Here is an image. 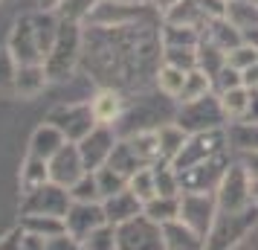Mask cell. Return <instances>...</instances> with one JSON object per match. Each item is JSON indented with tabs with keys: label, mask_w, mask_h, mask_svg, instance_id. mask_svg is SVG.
<instances>
[{
	"label": "cell",
	"mask_w": 258,
	"mask_h": 250,
	"mask_svg": "<svg viewBox=\"0 0 258 250\" xmlns=\"http://www.w3.org/2000/svg\"><path fill=\"white\" fill-rule=\"evenodd\" d=\"M82 49H84V24L76 21H61L58 38L44 59L49 82H70L76 76V67L82 64Z\"/></svg>",
	"instance_id": "2"
},
{
	"label": "cell",
	"mask_w": 258,
	"mask_h": 250,
	"mask_svg": "<svg viewBox=\"0 0 258 250\" xmlns=\"http://www.w3.org/2000/svg\"><path fill=\"white\" fill-rule=\"evenodd\" d=\"M21 241H24V224H18L15 230H9L6 236L0 238V250H6V247L21 250Z\"/></svg>",
	"instance_id": "47"
},
{
	"label": "cell",
	"mask_w": 258,
	"mask_h": 250,
	"mask_svg": "<svg viewBox=\"0 0 258 250\" xmlns=\"http://www.w3.org/2000/svg\"><path fill=\"white\" fill-rule=\"evenodd\" d=\"M241 79H244V84L252 90V87H258V61L255 64H249L246 70H241Z\"/></svg>",
	"instance_id": "48"
},
{
	"label": "cell",
	"mask_w": 258,
	"mask_h": 250,
	"mask_svg": "<svg viewBox=\"0 0 258 250\" xmlns=\"http://www.w3.org/2000/svg\"><path fill=\"white\" fill-rule=\"evenodd\" d=\"M163 21L203 29V26L212 21V15H209V9H206V3H203V0H177L174 6H168V9L163 12Z\"/></svg>",
	"instance_id": "20"
},
{
	"label": "cell",
	"mask_w": 258,
	"mask_h": 250,
	"mask_svg": "<svg viewBox=\"0 0 258 250\" xmlns=\"http://www.w3.org/2000/svg\"><path fill=\"white\" fill-rule=\"evenodd\" d=\"M119 250H165L163 247V224H157L145 213L134 215L128 221L116 224Z\"/></svg>",
	"instance_id": "10"
},
{
	"label": "cell",
	"mask_w": 258,
	"mask_h": 250,
	"mask_svg": "<svg viewBox=\"0 0 258 250\" xmlns=\"http://www.w3.org/2000/svg\"><path fill=\"white\" fill-rule=\"evenodd\" d=\"M235 157L241 160L246 166V172L252 175V178H258V148H246V152H235Z\"/></svg>",
	"instance_id": "46"
},
{
	"label": "cell",
	"mask_w": 258,
	"mask_h": 250,
	"mask_svg": "<svg viewBox=\"0 0 258 250\" xmlns=\"http://www.w3.org/2000/svg\"><path fill=\"white\" fill-rule=\"evenodd\" d=\"M21 224H24V230L41 233V236H47V238L58 236V233L67 230L64 218H58V215H21Z\"/></svg>",
	"instance_id": "35"
},
{
	"label": "cell",
	"mask_w": 258,
	"mask_h": 250,
	"mask_svg": "<svg viewBox=\"0 0 258 250\" xmlns=\"http://www.w3.org/2000/svg\"><path fill=\"white\" fill-rule=\"evenodd\" d=\"M223 64H226V49L218 47L212 38L203 35L200 38V44H198V67L200 70H206L209 76H215Z\"/></svg>",
	"instance_id": "32"
},
{
	"label": "cell",
	"mask_w": 258,
	"mask_h": 250,
	"mask_svg": "<svg viewBox=\"0 0 258 250\" xmlns=\"http://www.w3.org/2000/svg\"><path fill=\"white\" fill-rule=\"evenodd\" d=\"M73 201H102V192H99V183H96L93 172H84L82 178L70 186Z\"/></svg>",
	"instance_id": "42"
},
{
	"label": "cell",
	"mask_w": 258,
	"mask_h": 250,
	"mask_svg": "<svg viewBox=\"0 0 258 250\" xmlns=\"http://www.w3.org/2000/svg\"><path fill=\"white\" fill-rule=\"evenodd\" d=\"M82 61L90 79L119 90L145 87L157 82L163 64V38L157 24H125V26H84Z\"/></svg>",
	"instance_id": "1"
},
{
	"label": "cell",
	"mask_w": 258,
	"mask_h": 250,
	"mask_svg": "<svg viewBox=\"0 0 258 250\" xmlns=\"http://www.w3.org/2000/svg\"><path fill=\"white\" fill-rule=\"evenodd\" d=\"M82 250H119V244H116V224H110V221L99 224L93 233L82 241Z\"/></svg>",
	"instance_id": "38"
},
{
	"label": "cell",
	"mask_w": 258,
	"mask_h": 250,
	"mask_svg": "<svg viewBox=\"0 0 258 250\" xmlns=\"http://www.w3.org/2000/svg\"><path fill=\"white\" fill-rule=\"evenodd\" d=\"M244 119H249V122H258V87H252V90H249V108H246Z\"/></svg>",
	"instance_id": "49"
},
{
	"label": "cell",
	"mask_w": 258,
	"mask_h": 250,
	"mask_svg": "<svg viewBox=\"0 0 258 250\" xmlns=\"http://www.w3.org/2000/svg\"><path fill=\"white\" fill-rule=\"evenodd\" d=\"M163 247L165 250H203L206 238L195 233L183 218H171L163 221Z\"/></svg>",
	"instance_id": "19"
},
{
	"label": "cell",
	"mask_w": 258,
	"mask_h": 250,
	"mask_svg": "<svg viewBox=\"0 0 258 250\" xmlns=\"http://www.w3.org/2000/svg\"><path fill=\"white\" fill-rule=\"evenodd\" d=\"M64 143H67V137H64L52 122H44V125H38L35 131H32V137H29V155H38V157H44V160H49Z\"/></svg>",
	"instance_id": "22"
},
{
	"label": "cell",
	"mask_w": 258,
	"mask_h": 250,
	"mask_svg": "<svg viewBox=\"0 0 258 250\" xmlns=\"http://www.w3.org/2000/svg\"><path fill=\"white\" fill-rule=\"evenodd\" d=\"M105 207L102 201H73L67 215H64V224H67V233H70L79 244L93 233L99 224H105Z\"/></svg>",
	"instance_id": "14"
},
{
	"label": "cell",
	"mask_w": 258,
	"mask_h": 250,
	"mask_svg": "<svg viewBox=\"0 0 258 250\" xmlns=\"http://www.w3.org/2000/svg\"><path fill=\"white\" fill-rule=\"evenodd\" d=\"M142 213L148 215V218H154L157 224L180 218V195H154L151 201H145Z\"/></svg>",
	"instance_id": "30"
},
{
	"label": "cell",
	"mask_w": 258,
	"mask_h": 250,
	"mask_svg": "<svg viewBox=\"0 0 258 250\" xmlns=\"http://www.w3.org/2000/svg\"><path fill=\"white\" fill-rule=\"evenodd\" d=\"M90 108H93L96 122H107V125H116L122 114H125V90L102 84L93 96H90Z\"/></svg>",
	"instance_id": "17"
},
{
	"label": "cell",
	"mask_w": 258,
	"mask_h": 250,
	"mask_svg": "<svg viewBox=\"0 0 258 250\" xmlns=\"http://www.w3.org/2000/svg\"><path fill=\"white\" fill-rule=\"evenodd\" d=\"M215 215H218L215 192H180V218L203 238L209 236Z\"/></svg>",
	"instance_id": "12"
},
{
	"label": "cell",
	"mask_w": 258,
	"mask_h": 250,
	"mask_svg": "<svg viewBox=\"0 0 258 250\" xmlns=\"http://www.w3.org/2000/svg\"><path fill=\"white\" fill-rule=\"evenodd\" d=\"M102 207H105V218L110 221V224H122V221H128V218H134V215H140L145 204L125 186V189H119L116 195L105 198Z\"/></svg>",
	"instance_id": "21"
},
{
	"label": "cell",
	"mask_w": 258,
	"mask_h": 250,
	"mask_svg": "<svg viewBox=\"0 0 258 250\" xmlns=\"http://www.w3.org/2000/svg\"><path fill=\"white\" fill-rule=\"evenodd\" d=\"M255 61H258V47L246 44V41H241L238 47H232L226 53V64H232L235 70H246V67L255 64Z\"/></svg>",
	"instance_id": "43"
},
{
	"label": "cell",
	"mask_w": 258,
	"mask_h": 250,
	"mask_svg": "<svg viewBox=\"0 0 258 250\" xmlns=\"http://www.w3.org/2000/svg\"><path fill=\"white\" fill-rule=\"evenodd\" d=\"M160 38H163V47H198L203 29L198 26H186V24H160Z\"/></svg>",
	"instance_id": "26"
},
{
	"label": "cell",
	"mask_w": 258,
	"mask_h": 250,
	"mask_svg": "<svg viewBox=\"0 0 258 250\" xmlns=\"http://www.w3.org/2000/svg\"><path fill=\"white\" fill-rule=\"evenodd\" d=\"M47 163H49V180H55V183L67 186V189L87 172V166L82 160V152H79V143H70V140L61 145Z\"/></svg>",
	"instance_id": "16"
},
{
	"label": "cell",
	"mask_w": 258,
	"mask_h": 250,
	"mask_svg": "<svg viewBox=\"0 0 258 250\" xmlns=\"http://www.w3.org/2000/svg\"><path fill=\"white\" fill-rule=\"evenodd\" d=\"M258 227V204H246L241 210H218L215 224H212L209 236H206V247L209 250H235L241 247L246 238L252 236Z\"/></svg>",
	"instance_id": "3"
},
{
	"label": "cell",
	"mask_w": 258,
	"mask_h": 250,
	"mask_svg": "<svg viewBox=\"0 0 258 250\" xmlns=\"http://www.w3.org/2000/svg\"><path fill=\"white\" fill-rule=\"evenodd\" d=\"M174 122H180L188 134L195 131H212V128H226V111L221 105V96L209 90V93L188 99V102H177L174 111Z\"/></svg>",
	"instance_id": "5"
},
{
	"label": "cell",
	"mask_w": 258,
	"mask_h": 250,
	"mask_svg": "<svg viewBox=\"0 0 258 250\" xmlns=\"http://www.w3.org/2000/svg\"><path fill=\"white\" fill-rule=\"evenodd\" d=\"M73 204V195L67 186H61L55 180H47L35 186L32 192L21 195V215H58L64 218Z\"/></svg>",
	"instance_id": "9"
},
{
	"label": "cell",
	"mask_w": 258,
	"mask_h": 250,
	"mask_svg": "<svg viewBox=\"0 0 258 250\" xmlns=\"http://www.w3.org/2000/svg\"><path fill=\"white\" fill-rule=\"evenodd\" d=\"M93 175H96V183H99V192H102V201L128 186V175H122V172H119L116 166H110V163L99 166Z\"/></svg>",
	"instance_id": "34"
},
{
	"label": "cell",
	"mask_w": 258,
	"mask_h": 250,
	"mask_svg": "<svg viewBox=\"0 0 258 250\" xmlns=\"http://www.w3.org/2000/svg\"><path fill=\"white\" fill-rule=\"evenodd\" d=\"M163 61L174 64L180 70H195L198 67V47H163Z\"/></svg>",
	"instance_id": "41"
},
{
	"label": "cell",
	"mask_w": 258,
	"mask_h": 250,
	"mask_svg": "<svg viewBox=\"0 0 258 250\" xmlns=\"http://www.w3.org/2000/svg\"><path fill=\"white\" fill-rule=\"evenodd\" d=\"M6 47L12 49V56L18 64H32V61H44L41 47H38L35 38V26H32V12L21 15L12 24V32L6 38Z\"/></svg>",
	"instance_id": "15"
},
{
	"label": "cell",
	"mask_w": 258,
	"mask_h": 250,
	"mask_svg": "<svg viewBox=\"0 0 258 250\" xmlns=\"http://www.w3.org/2000/svg\"><path fill=\"white\" fill-rule=\"evenodd\" d=\"M186 137H188V131L180 125V122H174V119H165V122L157 125V140H160L165 163H171V160L177 157V152H180L183 143H186Z\"/></svg>",
	"instance_id": "24"
},
{
	"label": "cell",
	"mask_w": 258,
	"mask_h": 250,
	"mask_svg": "<svg viewBox=\"0 0 258 250\" xmlns=\"http://www.w3.org/2000/svg\"><path fill=\"white\" fill-rule=\"evenodd\" d=\"M61 0H38V9H58Z\"/></svg>",
	"instance_id": "50"
},
{
	"label": "cell",
	"mask_w": 258,
	"mask_h": 250,
	"mask_svg": "<svg viewBox=\"0 0 258 250\" xmlns=\"http://www.w3.org/2000/svg\"><path fill=\"white\" fill-rule=\"evenodd\" d=\"M203 35L212 38V41H215L218 47H223L226 53H229L232 47H238V44L244 41L241 29H238V26H235L232 21L226 18V15H221V18H212L209 24L203 26Z\"/></svg>",
	"instance_id": "25"
},
{
	"label": "cell",
	"mask_w": 258,
	"mask_h": 250,
	"mask_svg": "<svg viewBox=\"0 0 258 250\" xmlns=\"http://www.w3.org/2000/svg\"><path fill=\"white\" fill-rule=\"evenodd\" d=\"M215 198H218V210H241L246 204H252V175L246 172V166L238 157L223 172Z\"/></svg>",
	"instance_id": "11"
},
{
	"label": "cell",
	"mask_w": 258,
	"mask_h": 250,
	"mask_svg": "<svg viewBox=\"0 0 258 250\" xmlns=\"http://www.w3.org/2000/svg\"><path fill=\"white\" fill-rule=\"evenodd\" d=\"M84 24L125 26V24H163V12L151 0H99Z\"/></svg>",
	"instance_id": "4"
},
{
	"label": "cell",
	"mask_w": 258,
	"mask_h": 250,
	"mask_svg": "<svg viewBox=\"0 0 258 250\" xmlns=\"http://www.w3.org/2000/svg\"><path fill=\"white\" fill-rule=\"evenodd\" d=\"M226 18H229L241 32L258 29V0H229V3H226Z\"/></svg>",
	"instance_id": "28"
},
{
	"label": "cell",
	"mask_w": 258,
	"mask_h": 250,
	"mask_svg": "<svg viewBox=\"0 0 258 250\" xmlns=\"http://www.w3.org/2000/svg\"><path fill=\"white\" fill-rule=\"evenodd\" d=\"M110 166H116L122 175H134L137 169H142L145 163L140 160V155H137V148L131 145V140L128 137H119L116 140V145H113V152H110V160H107Z\"/></svg>",
	"instance_id": "29"
},
{
	"label": "cell",
	"mask_w": 258,
	"mask_h": 250,
	"mask_svg": "<svg viewBox=\"0 0 258 250\" xmlns=\"http://www.w3.org/2000/svg\"><path fill=\"white\" fill-rule=\"evenodd\" d=\"M221 152H229V137H226V128H212V131H195L186 137L183 148L177 152V157L171 160V166L177 172L195 166L200 160H209V157L221 155Z\"/></svg>",
	"instance_id": "6"
},
{
	"label": "cell",
	"mask_w": 258,
	"mask_h": 250,
	"mask_svg": "<svg viewBox=\"0 0 258 250\" xmlns=\"http://www.w3.org/2000/svg\"><path fill=\"white\" fill-rule=\"evenodd\" d=\"M15 76H18V61H15L12 49L0 47V93L15 96Z\"/></svg>",
	"instance_id": "39"
},
{
	"label": "cell",
	"mask_w": 258,
	"mask_h": 250,
	"mask_svg": "<svg viewBox=\"0 0 258 250\" xmlns=\"http://www.w3.org/2000/svg\"><path fill=\"white\" fill-rule=\"evenodd\" d=\"M47 180H49V163L44 160V157L29 155V152H26L24 163H21V175H18V183H21V195L32 192L35 186L47 183Z\"/></svg>",
	"instance_id": "23"
},
{
	"label": "cell",
	"mask_w": 258,
	"mask_h": 250,
	"mask_svg": "<svg viewBox=\"0 0 258 250\" xmlns=\"http://www.w3.org/2000/svg\"><path fill=\"white\" fill-rule=\"evenodd\" d=\"M235 160V152H221V155L209 157V160H200L195 166L183 169V172H177V178H180V189L183 192H215L218 189V183H221L223 172L229 169V163Z\"/></svg>",
	"instance_id": "8"
},
{
	"label": "cell",
	"mask_w": 258,
	"mask_h": 250,
	"mask_svg": "<svg viewBox=\"0 0 258 250\" xmlns=\"http://www.w3.org/2000/svg\"><path fill=\"white\" fill-rule=\"evenodd\" d=\"M21 250H47V236H41V233H32V230H24V241H21Z\"/></svg>",
	"instance_id": "45"
},
{
	"label": "cell",
	"mask_w": 258,
	"mask_h": 250,
	"mask_svg": "<svg viewBox=\"0 0 258 250\" xmlns=\"http://www.w3.org/2000/svg\"><path fill=\"white\" fill-rule=\"evenodd\" d=\"M221 96V105L223 111H226V117H229V122L232 119H244L246 108H249V87L246 84H238V87H229V90H223Z\"/></svg>",
	"instance_id": "33"
},
{
	"label": "cell",
	"mask_w": 258,
	"mask_h": 250,
	"mask_svg": "<svg viewBox=\"0 0 258 250\" xmlns=\"http://www.w3.org/2000/svg\"><path fill=\"white\" fill-rule=\"evenodd\" d=\"M252 201L258 204V178H252Z\"/></svg>",
	"instance_id": "52"
},
{
	"label": "cell",
	"mask_w": 258,
	"mask_h": 250,
	"mask_svg": "<svg viewBox=\"0 0 258 250\" xmlns=\"http://www.w3.org/2000/svg\"><path fill=\"white\" fill-rule=\"evenodd\" d=\"M226 137H229V148H232V152L258 148V122L232 119V122H226Z\"/></svg>",
	"instance_id": "27"
},
{
	"label": "cell",
	"mask_w": 258,
	"mask_h": 250,
	"mask_svg": "<svg viewBox=\"0 0 258 250\" xmlns=\"http://www.w3.org/2000/svg\"><path fill=\"white\" fill-rule=\"evenodd\" d=\"M99 0H61L58 3V18L61 21H76V24H84L87 15L93 12V6Z\"/></svg>",
	"instance_id": "40"
},
{
	"label": "cell",
	"mask_w": 258,
	"mask_h": 250,
	"mask_svg": "<svg viewBox=\"0 0 258 250\" xmlns=\"http://www.w3.org/2000/svg\"><path fill=\"white\" fill-rule=\"evenodd\" d=\"M238 84H244V79H241V70H235L232 64H223L221 70L212 76V90L215 93H223V90L238 87Z\"/></svg>",
	"instance_id": "44"
},
{
	"label": "cell",
	"mask_w": 258,
	"mask_h": 250,
	"mask_svg": "<svg viewBox=\"0 0 258 250\" xmlns=\"http://www.w3.org/2000/svg\"><path fill=\"white\" fill-rule=\"evenodd\" d=\"M116 140H119L116 125H107V122H96L90 128V134H84L79 140V152H82L87 172H96L99 166H105L110 160V152H113Z\"/></svg>",
	"instance_id": "13"
},
{
	"label": "cell",
	"mask_w": 258,
	"mask_h": 250,
	"mask_svg": "<svg viewBox=\"0 0 258 250\" xmlns=\"http://www.w3.org/2000/svg\"><path fill=\"white\" fill-rule=\"evenodd\" d=\"M154 6H157V9H160V12H165V9H168V6H174L177 0H151Z\"/></svg>",
	"instance_id": "51"
},
{
	"label": "cell",
	"mask_w": 258,
	"mask_h": 250,
	"mask_svg": "<svg viewBox=\"0 0 258 250\" xmlns=\"http://www.w3.org/2000/svg\"><path fill=\"white\" fill-rule=\"evenodd\" d=\"M186 73L188 70H180V67H174V64H160V70H157V82H154V87L160 90V93L171 96L177 102V96L183 93V84H186Z\"/></svg>",
	"instance_id": "31"
},
{
	"label": "cell",
	"mask_w": 258,
	"mask_h": 250,
	"mask_svg": "<svg viewBox=\"0 0 258 250\" xmlns=\"http://www.w3.org/2000/svg\"><path fill=\"white\" fill-rule=\"evenodd\" d=\"M128 189L140 198L142 204L151 201L154 195H157V180H154V166H142L137 169L134 175L128 178Z\"/></svg>",
	"instance_id": "36"
},
{
	"label": "cell",
	"mask_w": 258,
	"mask_h": 250,
	"mask_svg": "<svg viewBox=\"0 0 258 250\" xmlns=\"http://www.w3.org/2000/svg\"><path fill=\"white\" fill-rule=\"evenodd\" d=\"M49 76L44 61H32V64H18V76H15V99H35L49 87Z\"/></svg>",
	"instance_id": "18"
},
{
	"label": "cell",
	"mask_w": 258,
	"mask_h": 250,
	"mask_svg": "<svg viewBox=\"0 0 258 250\" xmlns=\"http://www.w3.org/2000/svg\"><path fill=\"white\" fill-rule=\"evenodd\" d=\"M212 90V76L206 70H200V67H195V70L186 73V84H183V93L177 96V102H188V99H198V96L209 93Z\"/></svg>",
	"instance_id": "37"
},
{
	"label": "cell",
	"mask_w": 258,
	"mask_h": 250,
	"mask_svg": "<svg viewBox=\"0 0 258 250\" xmlns=\"http://www.w3.org/2000/svg\"><path fill=\"white\" fill-rule=\"evenodd\" d=\"M47 122H52L70 143H79L84 134H90V128L96 125L93 108L90 99H73V102H61L47 114Z\"/></svg>",
	"instance_id": "7"
}]
</instances>
